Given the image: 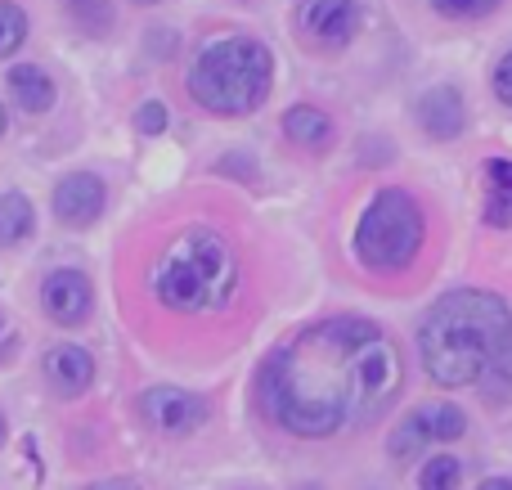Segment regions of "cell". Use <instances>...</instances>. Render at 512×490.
Returning <instances> with one entry per match:
<instances>
[{
    "instance_id": "1",
    "label": "cell",
    "mask_w": 512,
    "mask_h": 490,
    "mask_svg": "<svg viewBox=\"0 0 512 490\" xmlns=\"http://www.w3.org/2000/svg\"><path fill=\"white\" fill-rule=\"evenodd\" d=\"M400 392V351L373 320L337 315L270 356L261 405L292 437L324 441L378 419Z\"/></svg>"
},
{
    "instance_id": "2",
    "label": "cell",
    "mask_w": 512,
    "mask_h": 490,
    "mask_svg": "<svg viewBox=\"0 0 512 490\" xmlns=\"http://www.w3.org/2000/svg\"><path fill=\"white\" fill-rule=\"evenodd\" d=\"M512 347V311L504 297L459 288L445 293L418 324L423 369L436 387H472Z\"/></svg>"
},
{
    "instance_id": "3",
    "label": "cell",
    "mask_w": 512,
    "mask_h": 490,
    "mask_svg": "<svg viewBox=\"0 0 512 490\" xmlns=\"http://www.w3.org/2000/svg\"><path fill=\"white\" fill-rule=\"evenodd\" d=\"M153 302L176 315H216L234 302L239 288V257L207 225H185L171 234L149 270Z\"/></svg>"
},
{
    "instance_id": "4",
    "label": "cell",
    "mask_w": 512,
    "mask_h": 490,
    "mask_svg": "<svg viewBox=\"0 0 512 490\" xmlns=\"http://www.w3.org/2000/svg\"><path fill=\"white\" fill-rule=\"evenodd\" d=\"M270 81H274V59L261 41H252V36H221V41L198 50L194 68H189V95L207 113L243 117L265 104Z\"/></svg>"
},
{
    "instance_id": "5",
    "label": "cell",
    "mask_w": 512,
    "mask_h": 490,
    "mask_svg": "<svg viewBox=\"0 0 512 490\" xmlns=\"http://www.w3.org/2000/svg\"><path fill=\"white\" fill-rule=\"evenodd\" d=\"M427 221L423 207L409 189H378L373 203L364 207L360 225H355V257L369 270H405L414 266V257L423 252Z\"/></svg>"
},
{
    "instance_id": "6",
    "label": "cell",
    "mask_w": 512,
    "mask_h": 490,
    "mask_svg": "<svg viewBox=\"0 0 512 490\" xmlns=\"http://www.w3.org/2000/svg\"><path fill=\"white\" fill-rule=\"evenodd\" d=\"M468 432L459 405H418L391 432V459H414L427 446H445V441H459Z\"/></svg>"
},
{
    "instance_id": "7",
    "label": "cell",
    "mask_w": 512,
    "mask_h": 490,
    "mask_svg": "<svg viewBox=\"0 0 512 490\" xmlns=\"http://www.w3.org/2000/svg\"><path fill=\"white\" fill-rule=\"evenodd\" d=\"M297 27L310 45L319 50H342L360 32V5L355 0H301Z\"/></svg>"
},
{
    "instance_id": "8",
    "label": "cell",
    "mask_w": 512,
    "mask_h": 490,
    "mask_svg": "<svg viewBox=\"0 0 512 490\" xmlns=\"http://www.w3.org/2000/svg\"><path fill=\"white\" fill-rule=\"evenodd\" d=\"M140 414L162 437H189L194 428H203L207 405L194 392H180V387H153L140 396Z\"/></svg>"
},
{
    "instance_id": "9",
    "label": "cell",
    "mask_w": 512,
    "mask_h": 490,
    "mask_svg": "<svg viewBox=\"0 0 512 490\" xmlns=\"http://www.w3.org/2000/svg\"><path fill=\"white\" fill-rule=\"evenodd\" d=\"M41 306L54 324L63 329H77V324L90 320V306H95V288L81 270H54L41 288Z\"/></svg>"
},
{
    "instance_id": "10",
    "label": "cell",
    "mask_w": 512,
    "mask_h": 490,
    "mask_svg": "<svg viewBox=\"0 0 512 490\" xmlns=\"http://www.w3.org/2000/svg\"><path fill=\"white\" fill-rule=\"evenodd\" d=\"M108 207V189L99 176H90V171H72L68 180H59V189H54V216H59L63 225H95L99 216H104Z\"/></svg>"
},
{
    "instance_id": "11",
    "label": "cell",
    "mask_w": 512,
    "mask_h": 490,
    "mask_svg": "<svg viewBox=\"0 0 512 490\" xmlns=\"http://www.w3.org/2000/svg\"><path fill=\"white\" fill-rule=\"evenodd\" d=\"M414 117L423 126V135H432V140H459L463 126H468V104L454 86H432L414 104Z\"/></svg>"
},
{
    "instance_id": "12",
    "label": "cell",
    "mask_w": 512,
    "mask_h": 490,
    "mask_svg": "<svg viewBox=\"0 0 512 490\" xmlns=\"http://www.w3.org/2000/svg\"><path fill=\"white\" fill-rule=\"evenodd\" d=\"M45 378H50V387L59 396H81L95 383V360H90V351L63 342V347H54L50 356H45Z\"/></svg>"
},
{
    "instance_id": "13",
    "label": "cell",
    "mask_w": 512,
    "mask_h": 490,
    "mask_svg": "<svg viewBox=\"0 0 512 490\" xmlns=\"http://www.w3.org/2000/svg\"><path fill=\"white\" fill-rule=\"evenodd\" d=\"M9 95H14V104L23 108V113H50L54 108V77L45 68H36V63H18V68H9L5 77Z\"/></svg>"
},
{
    "instance_id": "14",
    "label": "cell",
    "mask_w": 512,
    "mask_h": 490,
    "mask_svg": "<svg viewBox=\"0 0 512 490\" xmlns=\"http://www.w3.org/2000/svg\"><path fill=\"white\" fill-rule=\"evenodd\" d=\"M283 131H288L292 144H301V149H324L328 140H333V122H328L324 108H310V104H297L283 113Z\"/></svg>"
},
{
    "instance_id": "15",
    "label": "cell",
    "mask_w": 512,
    "mask_h": 490,
    "mask_svg": "<svg viewBox=\"0 0 512 490\" xmlns=\"http://www.w3.org/2000/svg\"><path fill=\"white\" fill-rule=\"evenodd\" d=\"M486 221L490 225H508L512 221V162L508 158H495L486 167Z\"/></svg>"
},
{
    "instance_id": "16",
    "label": "cell",
    "mask_w": 512,
    "mask_h": 490,
    "mask_svg": "<svg viewBox=\"0 0 512 490\" xmlns=\"http://www.w3.org/2000/svg\"><path fill=\"white\" fill-rule=\"evenodd\" d=\"M36 230V212L23 194H0V248H14Z\"/></svg>"
},
{
    "instance_id": "17",
    "label": "cell",
    "mask_w": 512,
    "mask_h": 490,
    "mask_svg": "<svg viewBox=\"0 0 512 490\" xmlns=\"http://www.w3.org/2000/svg\"><path fill=\"white\" fill-rule=\"evenodd\" d=\"M463 482V464L454 455H432L418 473V490H459Z\"/></svg>"
},
{
    "instance_id": "18",
    "label": "cell",
    "mask_w": 512,
    "mask_h": 490,
    "mask_svg": "<svg viewBox=\"0 0 512 490\" xmlns=\"http://www.w3.org/2000/svg\"><path fill=\"white\" fill-rule=\"evenodd\" d=\"M23 41H27V14L18 5H9V0H0V59H9Z\"/></svg>"
},
{
    "instance_id": "19",
    "label": "cell",
    "mask_w": 512,
    "mask_h": 490,
    "mask_svg": "<svg viewBox=\"0 0 512 490\" xmlns=\"http://www.w3.org/2000/svg\"><path fill=\"white\" fill-rule=\"evenodd\" d=\"M63 5H68V14L95 36L113 27V5H108V0H63Z\"/></svg>"
},
{
    "instance_id": "20",
    "label": "cell",
    "mask_w": 512,
    "mask_h": 490,
    "mask_svg": "<svg viewBox=\"0 0 512 490\" xmlns=\"http://www.w3.org/2000/svg\"><path fill=\"white\" fill-rule=\"evenodd\" d=\"M481 392H486V401H495V405H508L512 401V347L495 360V369L481 378Z\"/></svg>"
},
{
    "instance_id": "21",
    "label": "cell",
    "mask_w": 512,
    "mask_h": 490,
    "mask_svg": "<svg viewBox=\"0 0 512 490\" xmlns=\"http://www.w3.org/2000/svg\"><path fill=\"white\" fill-rule=\"evenodd\" d=\"M432 5H436V14H445V18H486L499 0H432Z\"/></svg>"
},
{
    "instance_id": "22",
    "label": "cell",
    "mask_w": 512,
    "mask_h": 490,
    "mask_svg": "<svg viewBox=\"0 0 512 490\" xmlns=\"http://www.w3.org/2000/svg\"><path fill=\"white\" fill-rule=\"evenodd\" d=\"M135 126H140L144 135H162V131H167V108H162L158 99L140 104V113H135Z\"/></svg>"
},
{
    "instance_id": "23",
    "label": "cell",
    "mask_w": 512,
    "mask_h": 490,
    "mask_svg": "<svg viewBox=\"0 0 512 490\" xmlns=\"http://www.w3.org/2000/svg\"><path fill=\"white\" fill-rule=\"evenodd\" d=\"M495 95L512 108V50L499 59V68H495Z\"/></svg>"
},
{
    "instance_id": "24",
    "label": "cell",
    "mask_w": 512,
    "mask_h": 490,
    "mask_svg": "<svg viewBox=\"0 0 512 490\" xmlns=\"http://www.w3.org/2000/svg\"><path fill=\"white\" fill-rule=\"evenodd\" d=\"M14 324H9L5 320V315H0V360H9V356H14Z\"/></svg>"
},
{
    "instance_id": "25",
    "label": "cell",
    "mask_w": 512,
    "mask_h": 490,
    "mask_svg": "<svg viewBox=\"0 0 512 490\" xmlns=\"http://www.w3.org/2000/svg\"><path fill=\"white\" fill-rule=\"evenodd\" d=\"M477 490H512V477H490V482H481Z\"/></svg>"
},
{
    "instance_id": "26",
    "label": "cell",
    "mask_w": 512,
    "mask_h": 490,
    "mask_svg": "<svg viewBox=\"0 0 512 490\" xmlns=\"http://www.w3.org/2000/svg\"><path fill=\"white\" fill-rule=\"evenodd\" d=\"M90 490H135V486L122 482V477H113V482H99V486H90Z\"/></svg>"
},
{
    "instance_id": "27",
    "label": "cell",
    "mask_w": 512,
    "mask_h": 490,
    "mask_svg": "<svg viewBox=\"0 0 512 490\" xmlns=\"http://www.w3.org/2000/svg\"><path fill=\"white\" fill-rule=\"evenodd\" d=\"M0 135H5V104H0Z\"/></svg>"
},
{
    "instance_id": "28",
    "label": "cell",
    "mask_w": 512,
    "mask_h": 490,
    "mask_svg": "<svg viewBox=\"0 0 512 490\" xmlns=\"http://www.w3.org/2000/svg\"><path fill=\"white\" fill-rule=\"evenodd\" d=\"M131 5H158V0H131Z\"/></svg>"
},
{
    "instance_id": "29",
    "label": "cell",
    "mask_w": 512,
    "mask_h": 490,
    "mask_svg": "<svg viewBox=\"0 0 512 490\" xmlns=\"http://www.w3.org/2000/svg\"><path fill=\"white\" fill-rule=\"evenodd\" d=\"M0 446H5V419H0Z\"/></svg>"
}]
</instances>
